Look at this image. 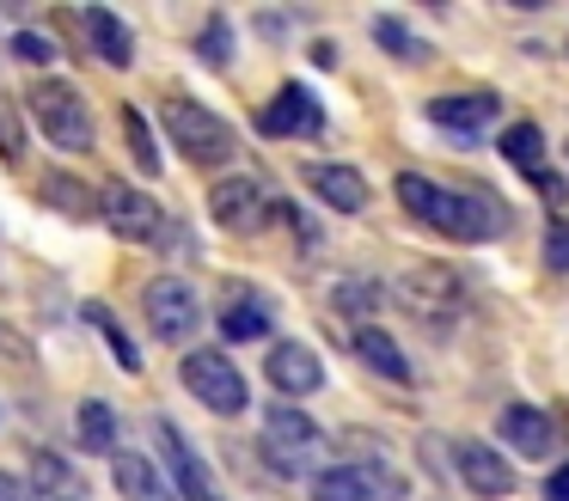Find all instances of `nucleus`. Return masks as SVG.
I'll use <instances>...</instances> for the list:
<instances>
[{"mask_svg":"<svg viewBox=\"0 0 569 501\" xmlns=\"http://www.w3.org/2000/svg\"><path fill=\"white\" fill-rule=\"evenodd\" d=\"M123 141H129V153H136L141 178H160V147H153V129L136 104H123Z\"/></svg>","mask_w":569,"mask_h":501,"instance_id":"393cba45","label":"nucleus"},{"mask_svg":"<svg viewBox=\"0 0 569 501\" xmlns=\"http://www.w3.org/2000/svg\"><path fill=\"white\" fill-rule=\"evenodd\" d=\"M80 24H87V37H92V49H99L104 68H129V61H136V31H129L111 7H87Z\"/></svg>","mask_w":569,"mask_h":501,"instance_id":"6ab92c4d","label":"nucleus"},{"mask_svg":"<svg viewBox=\"0 0 569 501\" xmlns=\"http://www.w3.org/2000/svg\"><path fill=\"white\" fill-rule=\"evenodd\" d=\"M373 37H380L386 56H398V61H422V56H429V49H422V43H417V37H410L398 19H373Z\"/></svg>","mask_w":569,"mask_h":501,"instance_id":"c85d7f7f","label":"nucleus"},{"mask_svg":"<svg viewBox=\"0 0 569 501\" xmlns=\"http://www.w3.org/2000/svg\"><path fill=\"white\" fill-rule=\"evenodd\" d=\"M197 56L209 61V68H233V24H227L221 12L197 31Z\"/></svg>","mask_w":569,"mask_h":501,"instance_id":"bb28decb","label":"nucleus"},{"mask_svg":"<svg viewBox=\"0 0 569 501\" xmlns=\"http://www.w3.org/2000/svg\"><path fill=\"white\" fill-rule=\"evenodd\" d=\"M214 501H221V495H214Z\"/></svg>","mask_w":569,"mask_h":501,"instance_id":"4c0bfd02","label":"nucleus"},{"mask_svg":"<svg viewBox=\"0 0 569 501\" xmlns=\"http://www.w3.org/2000/svg\"><path fill=\"white\" fill-rule=\"evenodd\" d=\"M209 214L227 232H263L276 220V196L263 178H221L209 190Z\"/></svg>","mask_w":569,"mask_h":501,"instance_id":"6e6552de","label":"nucleus"},{"mask_svg":"<svg viewBox=\"0 0 569 501\" xmlns=\"http://www.w3.org/2000/svg\"><path fill=\"white\" fill-rule=\"evenodd\" d=\"M43 190H50V202L62 208L68 220H87V214H99V202H92V196H87V183L62 178V171H50V178H43Z\"/></svg>","mask_w":569,"mask_h":501,"instance_id":"a878e982","label":"nucleus"},{"mask_svg":"<svg viewBox=\"0 0 569 501\" xmlns=\"http://www.w3.org/2000/svg\"><path fill=\"white\" fill-rule=\"evenodd\" d=\"M532 183H539V196H545V202H563V178H551V171H539V178H532Z\"/></svg>","mask_w":569,"mask_h":501,"instance_id":"e433bc0d","label":"nucleus"},{"mask_svg":"<svg viewBox=\"0 0 569 501\" xmlns=\"http://www.w3.org/2000/svg\"><path fill=\"white\" fill-rule=\"evenodd\" d=\"M99 214L111 220V232L117 239H129V244H153V239H166V214H160V202L153 196H141V190H129V183H104L99 190Z\"/></svg>","mask_w":569,"mask_h":501,"instance_id":"9d476101","label":"nucleus"},{"mask_svg":"<svg viewBox=\"0 0 569 501\" xmlns=\"http://www.w3.org/2000/svg\"><path fill=\"white\" fill-rule=\"evenodd\" d=\"M545 263H551L557 275H569V227H563V220L545 232Z\"/></svg>","mask_w":569,"mask_h":501,"instance_id":"473e14b6","label":"nucleus"},{"mask_svg":"<svg viewBox=\"0 0 569 501\" xmlns=\"http://www.w3.org/2000/svg\"><path fill=\"white\" fill-rule=\"evenodd\" d=\"M496 110L502 104H496L490 92H441V98H429V122H441V129H453V134L490 129Z\"/></svg>","mask_w":569,"mask_h":501,"instance_id":"dca6fc26","label":"nucleus"},{"mask_svg":"<svg viewBox=\"0 0 569 501\" xmlns=\"http://www.w3.org/2000/svg\"><path fill=\"white\" fill-rule=\"evenodd\" d=\"M178 379H184V391L202 403V410H214V415H239L251 403L246 373H239L221 349H190L184 367H178Z\"/></svg>","mask_w":569,"mask_h":501,"instance_id":"39448f33","label":"nucleus"},{"mask_svg":"<svg viewBox=\"0 0 569 501\" xmlns=\"http://www.w3.org/2000/svg\"><path fill=\"white\" fill-rule=\"evenodd\" d=\"M563 153H569V147H563Z\"/></svg>","mask_w":569,"mask_h":501,"instance_id":"58836bf2","label":"nucleus"},{"mask_svg":"<svg viewBox=\"0 0 569 501\" xmlns=\"http://www.w3.org/2000/svg\"><path fill=\"white\" fill-rule=\"evenodd\" d=\"M19 153H26V129H19L13 110L0 104V159H7V166H19Z\"/></svg>","mask_w":569,"mask_h":501,"instance_id":"2f4dec72","label":"nucleus"},{"mask_svg":"<svg viewBox=\"0 0 569 501\" xmlns=\"http://www.w3.org/2000/svg\"><path fill=\"white\" fill-rule=\"evenodd\" d=\"M111 477H117V489H123V501H172V483H166L160 464L141 459V452H117Z\"/></svg>","mask_w":569,"mask_h":501,"instance_id":"4be33fe9","label":"nucleus"},{"mask_svg":"<svg viewBox=\"0 0 569 501\" xmlns=\"http://www.w3.org/2000/svg\"><path fill=\"white\" fill-rule=\"evenodd\" d=\"M337 305H343V312H361V318H368L373 305H380V288H373V281H343V288H337Z\"/></svg>","mask_w":569,"mask_h":501,"instance_id":"c756f323","label":"nucleus"},{"mask_svg":"<svg viewBox=\"0 0 569 501\" xmlns=\"http://www.w3.org/2000/svg\"><path fill=\"white\" fill-rule=\"evenodd\" d=\"M263 379H270L282 398H312V391H325V361L307 349V342H270Z\"/></svg>","mask_w":569,"mask_h":501,"instance_id":"9b49d317","label":"nucleus"},{"mask_svg":"<svg viewBox=\"0 0 569 501\" xmlns=\"http://www.w3.org/2000/svg\"><path fill=\"white\" fill-rule=\"evenodd\" d=\"M31 489H38L43 501H92V483L80 477L74 459H62V452H31Z\"/></svg>","mask_w":569,"mask_h":501,"instance_id":"2eb2a0df","label":"nucleus"},{"mask_svg":"<svg viewBox=\"0 0 569 501\" xmlns=\"http://www.w3.org/2000/svg\"><path fill=\"white\" fill-rule=\"evenodd\" d=\"M141 312H148V324L160 342H190L202 330V300H197V288L178 281V275H153L148 288H141Z\"/></svg>","mask_w":569,"mask_h":501,"instance_id":"423d86ee","label":"nucleus"},{"mask_svg":"<svg viewBox=\"0 0 569 501\" xmlns=\"http://www.w3.org/2000/svg\"><path fill=\"white\" fill-rule=\"evenodd\" d=\"M392 190L422 227H435L453 244H483V239H496V232H508V208L496 202L490 190H441V183H429L422 171H398Z\"/></svg>","mask_w":569,"mask_h":501,"instance_id":"f257e3e1","label":"nucleus"},{"mask_svg":"<svg viewBox=\"0 0 569 501\" xmlns=\"http://www.w3.org/2000/svg\"><path fill=\"white\" fill-rule=\"evenodd\" d=\"M398 305H405L417 324L447 330V324L466 318V281L447 263H410L405 275H398Z\"/></svg>","mask_w":569,"mask_h":501,"instance_id":"7ed1b4c3","label":"nucleus"},{"mask_svg":"<svg viewBox=\"0 0 569 501\" xmlns=\"http://www.w3.org/2000/svg\"><path fill=\"white\" fill-rule=\"evenodd\" d=\"M87 324H99V330H104V342H111V354H117V367H123V373H141V354H136V342L123 337V324H117V318L104 312V305H87Z\"/></svg>","mask_w":569,"mask_h":501,"instance_id":"cd10ccee","label":"nucleus"},{"mask_svg":"<svg viewBox=\"0 0 569 501\" xmlns=\"http://www.w3.org/2000/svg\"><path fill=\"white\" fill-rule=\"evenodd\" d=\"M453 464H459V483H466L471 495H483V501L515 495V471H508V459L496 447H483V440H453Z\"/></svg>","mask_w":569,"mask_h":501,"instance_id":"f8f14e48","label":"nucleus"},{"mask_svg":"<svg viewBox=\"0 0 569 501\" xmlns=\"http://www.w3.org/2000/svg\"><path fill=\"white\" fill-rule=\"evenodd\" d=\"M26 110L38 117V129L50 134V147H62V153H87L92 147V110L68 80H31Z\"/></svg>","mask_w":569,"mask_h":501,"instance_id":"20e7f679","label":"nucleus"},{"mask_svg":"<svg viewBox=\"0 0 569 501\" xmlns=\"http://www.w3.org/2000/svg\"><path fill=\"white\" fill-rule=\"evenodd\" d=\"M258 129L263 134H319L325 129V110H319V98H312L307 86H282V92L263 104Z\"/></svg>","mask_w":569,"mask_h":501,"instance_id":"ddd939ff","label":"nucleus"},{"mask_svg":"<svg viewBox=\"0 0 569 501\" xmlns=\"http://www.w3.org/2000/svg\"><path fill=\"white\" fill-rule=\"evenodd\" d=\"M0 501H43L38 489H31V477H13V471H0Z\"/></svg>","mask_w":569,"mask_h":501,"instance_id":"72a5a7b5","label":"nucleus"},{"mask_svg":"<svg viewBox=\"0 0 569 501\" xmlns=\"http://www.w3.org/2000/svg\"><path fill=\"white\" fill-rule=\"evenodd\" d=\"M0 354H7V361H19V367H26V361H31V349H26V337H19V330H13V324H0Z\"/></svg>","mask_w":569,"mask_h":501,"instance_id":"f704fd0d","label":"nucleus"},{"mask_svg":"<svg viewBox=\"0 0 569 501\" xmlns=\"http://www.w3.org/2000/svg\"><path fill=\"white\" fill-rule=\"evenodd\" d=\"M545 501H569V464H557V471L545 477Z\"/></svg>","mask_w":569,"mask_h":501,"instance_id":"c9c22d12","label":"nucleus"},{"mask_svg":"<svg viewBox=\"0 0 569 501\" xmlns=\"http://www.w3.org/2000/svg\"><path fill=\"white\" fill-rule=\"evenodd\" d=\"M502 440L520 452V459H545L557 447V422L545 410H527V403H508L502 410Z\"/></svg>","mask_w":569,"mask_h":501,"instance_id":"f3484780","label":"nucleus"},{"mask_svg":"<svg viewBox=\"0 0 569 501\" xmlns=\"http://www.w3.org/2000/svg\"><path fill=\"white\" fill-rule=\"evenodd\" d=\"M13 56L31 61V68H43V61H56V43H50L43 31H19V37H13Z\"/></svg>","mask_w":569,"mask_h":501,"instance_id":"7c9ffc66","label":"nucleus"},{"mask_svg":"<svg viewBox=\"0 0 569 501\" xmlns=\"http://www.w3.org/2000/svg\"><path fill=\"white\" fill-rule=\"evenodd\" d=\"M270 324H276L270 300H258L251 288H233V300H227V312H221V337L227 342H258V337H270Z\"/></svg>","mask_w":569,"mask_h":501,"instance_id":"412c9836","label":"nucleus"},{"mask_svg":"<svg viewBox=\"0 0 569 501\" xmlns=\"http://www.w3.org/2000/svg\"><path fill=\"white\" fill-rule=\"evenodd\" d=\"M80 447L87 452H111L117 459V415H111V403H80Z\"/></svg>","mask_w":569,"mask_h":501,"instance_id":"b1692460","label":"nucleus"},{"mask_svg":"<svg viewBox=\"0 0 569 501\" xmlns=\"http://www.w3.org/2000/svg\"><path fill=\"white\" fill-rule=\"evenodd\" d=\"M502 159H508V166H520L527 178H539V159H545L539 122H508V129H502Z\"/></svg>","mask_w":569,"mask_h":501,"instance_id":"5701e85b","label":"nucleus"},{"mask_svg":"<svg viewBox=\"0 0 569 501\" xmlns=\"http://www.w3.org/2000/svg\"><path fill=\"white\" fill-rule=\"evenodd\" d=\"M160 122H166L172 147L190 159V166H227V159L239 153L233 122H221L214 110H202L197 98H166V104H160Z\"/></svg>","mask_w":569,"mask_h":501,"instance_id":"f03ea898","label":"nucleus"},{"mask_svg":"<svg viewBox=\"0 0 569 501\" xmlns=\"http://www.w3.org/2000/svg\"><path fill=\"white\" fill-rule=\"evenodd\" d=\"M405 495V477L392 464H331L312 477V501H392Z\"/></svg>","mask_w":569,"mask_h":501,"instance_id":"1a4fd4ad","label":"nucleus"},{"mask_svg":"<svg viewBox=\"0 0 569 501\" xmlns=\"http://www.w3.org/2000/svg\"><path fill=\"white\" fill-rule=\"evenodd\" d=\"M300 178H307V190L319 196L325 208H337V214H361V208H368V178H361L356 166H307L300 171Z\"/></svg>","mask_w":569,"mask_h":501,"instance_id":"4468645a","label":"nucleus"},{"mask_svg":"<svg viewBox=\"0 0 569 501\" xmlns=\"http://www.w3.org/2000/svg\"><path fill=\"white\" fill-rule=\"evenodd\" d=\"M319 452V422L295 403H276L263 415V459L276 464L282 477H307V459Z\"/></svg>","mask_w":569,"mask_h":501,"instance_id":"0eeeda50","label":"nucleus"},{"mask_svg":"<svg viewBox=\"0 0 569 501\" xmlns=\"http://www.w3.org/2000/svg\"><path fill=\"white\" fill-rule=\"evenodd\" d=\"M160 452H166V464H172V483L184 489V501H214V489H209V471H202L197 447H190V440L178 434L172 422H160Z\"/></svg>","mask_w":569,"mask_h":501,"instance_id":"a211bd4d","label":"nucleus"},{"mask_svg":"<svg viewBox=\"0 0 569 501\" xmlns=\"http://www.w3.org/2000/svg\"><path fill=\"white\" fill-rule=\"evenodd\" d=\"M349 354H356V361H368L373 373H380V379H392V385H405V379H410L405 349H398V342L386 337L380 324H356V337H349Z\"/></svg>","mask_w":569,"mask_h":501,"instance_id":"aec40b11","label":"nucleus"}]
</instances>
